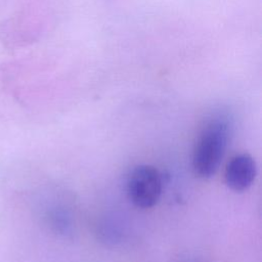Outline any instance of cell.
Returning <instances> with one entry per match:
<instances>
[{"instance_id": "6da1fadb", "label": "cell", "mask_w": 262, "mask_h": 262, "mask_svg": "<svg viewBox=\"0 0 262 262\" xmlns=\"http://www.w3.org/2000/svg\"><path fill=\"white\" fill-rule=\"evenodd\" d=\"M231 123L224 114L212 116L201 130L192 152V167L202 178H210L218 170L228 144Z\"/></svg>"}, {"instance_id": "7a4b0ae2", "label": "cell", "mask_w": 262, "mask_h": 262, "mask_svg": "<svg viewBox=\"0 0 262 262\" xmlns=\"http://www.w3.org/2000/svg\"><path fill=\"white\" fill-rule=\"evenodd\" d=\"M162 193L160 172L150 165H138L129 174L127 194L129 200L138 208L154 207Z\"/></svg>"}, {"instance_id": "3957f363", "label": "cell", "mask_w": 262, "mask_h": 262, "mask_svg": "<svg viewBox=\"0 0 262 262\" xmlns=\"http://www.w3.org/2000/svg\"><path fill=\"white\" fill-rule=\"evenodd\" d=\"M257 174L254 158L247 154H237L230 158L224 170L226 185L234 191H243L250 187Z\"/></svg>"}, {"instance_id": "277c9868", "label": "cell", "mask_w": 262, "mask_h": 262, "mask_svg": "<svg viewBox=\"0 0 262 262\" xmlns=\"http://www.w3.org/2000/svg\"><path fill=\"white\" fill-rule=\"evenodd\" d=\"M46 220L51 229L59 234H68L72 229L70 214L62 208L54 207L46 212Z\"/></svg>"}]
</instances>
